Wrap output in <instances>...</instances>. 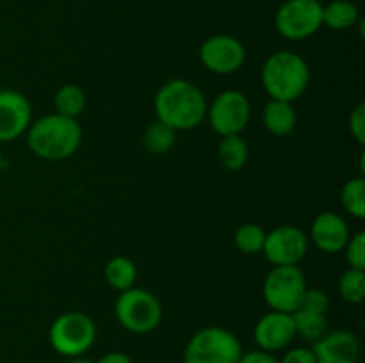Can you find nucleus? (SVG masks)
<instances>
[{
    "instance_id": "obj_1",
    "label": "nucleus",
    "mask_w": 365,
    "mask_h": 363,
    "mask_svg": "<svg viewBox=\"0 0 365 363\" xmlns=\"http://www.w3.org/2000/svg\"><path fill=\"white\" fill-rule=\"evenodd\" d=\"M207 102L202 89L185 78H173L163 84L153 98L157 120L177 132L192 130L207 117Z\"/></svg>"
},
{
    "instance_id": "obj_2",
    "label": "nucleus",
    "mask_w": 365,
    "mask_h": 363,
    "mask_svg": "<svg viewBox=\"0 0 365 363\" xmlns=\"http://www.w3.org/2000/svg\"><path fill=\"white\" fill-rule=\"evenodd\" d=\"M27 135V146L38 159L61 162L77 153L82 142V128L73 117L52 112L32 121Z\"/></svg>"
},
{
    "instance_id": "obj_3",
    "label": "nucleus",
    "mask_w": 365,
    "mask_h": 363,
    "mask_svg": "<svg viewBox=\"0 0 365 363\" xmlns=\"http://www.w3.org/2000/svg\"><path fill=\"white\" fill-rule=\"evenodd\" d=\"M260 80L271 100L296 102L310 84V68L299 53L278 50L262 64Z\"/></svg>"
},
{
    "instance_id": "obj_4",
    "label": "nucleus",
    "mask_w": 365,
    "mask_h": 363,
    "mask_svg": "<svg viewBox=\"0 0 365 363\" xmlns=\"http://www.w3.org/2000/svg\"><path fill=\"white\" fill-rule=\"evenodd\" d=\"M118 324L128 333L146 335L157 330L163 320V305L159 298L146 288L132 287L120 292L114 302Z\"/></svg>"
},
{
    "instance_id": "obj_5",
    "label": "nucleus",
    "mask_w": 365,
    "mask_h": 363,
    "mask_svg": "<svg viewBox=\"0 0 365 363\" xmlns=\"http://www.w3.org/2000/svg\"><path fill=\"white\" fill-rule=\"evenodd\" d=\"M242 344L230 330L207 326L189 338L184 351V363H239Z\"/></svg>"
},
{
    "instance_id": "obj_6",
    "label": "nucleus",
    "mask_w": 365,
    "mask_h": 363,
    "mask_svg": "<svg viewBox=\"0 0 365 363\" xmlns=\"http://www.w3.org/2000/svg\"><path fill=\"white\" fill-rule=\"evenodd\" d=\"M96 340V324L88 313L71 312L56 317L48 331V342L57 354L64 358L84 356Z\"/></svg>"
},
{
    "instance_id": "obj_7",
    "label": "nucleus",
    "mask_w": 365,
    "mask_h": 363,
    "mask_svg": "<svg viewBox=\"0 0 365 363\" xmlns=\"http://www.w3.org/2000/svg\"><path fill=\"white\" fill-rule=\"evenodd\" d=\"M307 278L298 265H273L262 285L266 305L274 312L294 313L305 295Z\"/></svg>"
},
{
    "instance_id": "obj_8",
    "label": "nucleus",
    "mask_w": 365,
    "mask_h": 363,
    "mask_svg": "<svg viewBox=\"0 0 365 363\" xmlns=\"http://www.w3.org/2000/svg\"><path fill=\"white\" fill-rule=\"evenodd\" d=\"M323 27V4L319 0H285L274 13V28L291 41L312 38Z\"/></svg>"
},
{
    "instance_id": "obj_9",
    "label": "nucleus",
    "mask_w": 365,
    "mask_h": 363,
    "mask_svg": "<svg viewBox=\"0 0 365 363\" xmlns=\"http://www.w3.org/2000/svg\"><path fill=\"white\" fill-rule=\"evenodd\" d=\"M252 116V103L248 96L237 89H225L207 107V117L210 127L220 137L237 135L248 125Z\"/></svg>"
},
{
    "instance_id": "obj_10",
    "label": "nucleus",
    "mask_w": 365,
    "mask_h": 363,
    "mask_svg": "<svg viewBox=\"0 0 365 363\" xmlns=\"http://www.w3.org/2000/svg\"><path fill=\"white\" fill-rule=\"evenodd\" d=\"M200 63L216 75H232L246 63V48L241 39L230 34L209 36L200 45Z\"/></svg>"
},
{
    "instance_id": "obj_11",
    "label": "nucleus",
    "mask_w": 365,
    "mask_h": 363,
    "mask_svg": "<svg viewBox=\"0 0 365 363\" xmlns=\"http://www.w3.org/2000/svg\"><path fill=\"white\" fill-rule=\"evenodd\" d=\"M309 251V237L294 224H280L266 231L264 256L271 265H298Z\"/></svg>"
},
{
    "instance_id": "obj_12",
    "label": "nucleus",
    "mask_w": 365,
    "mask_h": 363,
    "mask_svg": "<svg viewBox=\"0 0 365 363\" xmlns=\"http://www.w3.org/2000/svg\"><path fill=\"white\" fill-rule=\"evenodd\" d=\"M32 123V107L27 96L14 89L0 91V142L25 135Z\"/></svg>"
},
{
    "instance_id": "obj_13",
    "label": "nucleus",
    "mask_w": 365,
    "mask_h": 363,
    "mask_svg": "<svg viewBox=\"0 0 365 363\" xmlns=\"http://www.w3.org/2000/svg\"><path fill=\"white\" fill-rule=\"evenodd\" d=\"M253 338L259 349L267 352L285 351L296 338V327L292 313L267 312L260 317L253 330Z\"/></svg>"
},
{
    "instance_id": "obj_14",
    "label": "nucleus",
    "mask_w": 365,
    "mask_h": 363,
    "mask_svg": "<svg viewBox=\"0 0 365 363\" xmlns=\"http://www.w3.org/2000/svg\"><path fill=\"white\" fill-rule=\"evenodd\" d=\"M317 363H360V340L353 331H327L312 344Z\"/></svg>"
},
{
    "instance_id": "obj_15",
    "label": "nucleus",
    "mask_w": 365,
    "mask_h": 363,
    "mask_svg": "<svg viewBox=\"0 0 365 363\" xmlns=\"http://www.w3.org/2000/svg\"><path fill=\"white\" fill-rule=\"evenodd\" d=\"M349 237H351V231L346 219L341 214L331 212V210L317 214L310 226V238L316 248L323 253L342 251Z\"/></svg>"
},
{
    "instance_id": "obj_16",
    "label": "nucleus",
    "mask_w": 365,
    "mask_h": 363,
    "mask_svg": "<svg viewBox=\"0 0 365 363\" xmlns=\"http://www.w3.org/2000/svg\"><path fill=\"white\" fill-rule=\"evenodd\" d=\"M298 123V114L291 102L282 100H269L262 110V125L269 134L277 137H284L294 132Z\"/></svg>"
},
{
    "instance_id": "obj_17",
    "label": "nucleus",
    "mask_w": 365,
    "mask_h": 363,
    "mask_svg": "<svg viewBox=\"0 0 365 363\" xmlns=\"http://www.w3.org/2000/svg\"><path fill=\"white\" fill-rule=\"evenodd\" d=\"M362 20L360 9L351 0H331L323 4V25L330 31L344 32L355 28Z\"/></svg>"
},
{
    "instance_id": "obj_18",
    "label": "nucleus",
    "mask_w": 365,
    "mask_h": 363,
    "mask_svg": "<svg viewBox=\"0 0 365 363\" xmlns=\"http://www.w3.org/2000/svg\"><path fill=\"white\" fill-rule=\"evenodd\" d=\"M103 276H106L107 285L118 292H125L128 288L135 287V280H138V267H135L134 260L128 256L118 255L113 256L109 262L106 263L103 269Z\"/></svg>"
},
{
    "instance_id": "obj_19",
    "label": "nucleus",
    "mask_w": 365,
    "mask_h": 363,
    "mask_svg": "<svg viewBox=\"0 0 365 363\" xmlns=\"http://www.w3.org/2000/svg\"><path fill=\"white\" fill-rule=\"evenodd\" d=\"M217 159L228 171H241L248 164L250 148L248 142L237 135H225L217 144Z\"/></svg>"
},
{
    "instance_id": "obj_20",
    "label": "nucleus",
    "mask_w": 365,
    "mask_h": 363,
    "mask_svg": "<svg viewBox=\"0 0 365 363\" xmlns=\"http://www.w3.org/2000/svg\"><path fill=\"white\" fill-rule=\"evenodd\" d=\"M175 141H177V130L159 120L150 123L143 135V144L150 155H166L175 146Z\"/></svg>"
},
{
    "instance_id": "obj_21",
    "label": "nucleus",
    "mask_w": 365,
    "mask_h": 363,
    "mask_svg": "<svg viewBox=\"0 0 365 363\" xmlns=\"http://www.w3.org/2000/svg\"><path fill=\"white\" fill-rule=\"evenodd\" d=\"M53 107L61 116L73 117L77 120L86 109V93L77 84H64L57 89L53 96Z\"/></svg>"
},
{
    "instance_id": "obj_22",
    "label": "nucleus",
    "mask_w": 365,
    "mask_h": 363,
    "mask_svg": "<svg viewBox=\"0 0 365 363\" xmlns=\"http://www.w3.org/2000/svg\"><path fill=\"white\" fill-rule=\"evenodd\" d=\"M296 327V337H302L303 340L314 344L319 340L324 333L328 331V319L327 313H314L307 312V310H296L292 313Z\"/></svg>"
},
{
    "instance_id": "obj_23",
    "label": "nucleus",
    "mask_w": 365,
    "mask_h": 363,
    "mask_svg": "<svg viewBox=\"0 0 365 363\" xmlns=\"http://www.w3.org/2000/svg\"><path fill=\"white\" fill-rule=\"evenodd\" d=\"M341 203L346 212L355 219L365 217V178L353 177L342 185Z\"/></svg>"
},
{
    "instance_id": "obj_24",
    "label": "nucleus",
    "mask_w": 365,
    "mask_h": 363,
    "mask_svg": "<svg viewBox=\"0 0 365 363\" xmlns=\"http://www.w3.org/2000/svg\"><path fill=\"white\" fill-rule=\"evenodd\" d=\"M266 242V230L257 223H245L235 230L234 244L242 255H259Z\"/></svg>"
},
{
    "instance_id": "obj_25",
    "label": "nucleus",
    "mask_w": 365,
    "mask_h": 363,
    "mask_svg": "<svg viewBox=\"0 0 365 363\" xmlns=\"http://www.w3.org/2000/svg\"><path fill=\"white\" fill-rule=\"evenodd\" d=\"M339 294L342 301L349 305H359L365 299V270L349 267L339 280Z\"/></svg>"
},
{
    "instance_id": "obj_26",
    "label": "nucleus",
    "mask_w": 365,
    "mask_h": 363,
    "mask_svg": "<svg viewBox=\"0 0 365 363\" xmlns=\"http://www.w3.org/2000/svg\"><path fill=\"white\" fill-rule=\"evenodd\" d=\"M344 253L349 267L365 270V231H359L349 237L344 246Z\"/></svg>"
},
{
    "instance_id": "obj_27",
    "label": "nucleus",
    "mask_w": 365,
    "mask_h": 363,
    "mask_svg": "<svg viewBox=\"0 0 365 363\" xmlns=\"http://www.w3.org/2000/svg\"><path fill=\"white\" fill-rule=\"evenodd\" d=\"M330 308V298L321 288H307L298 310H307L314 313H327Z\"/></svg>"
},
{
    "instance_id": "obj_28",
    "label": "nucleus",
    "mask_w": 365,
    "mask_h": 363,
    "mask_svg": "<svg viewBox=\"0 0 365 363\" xmlns=\"http://www.w3.org/2000/svg\"><path fill=\"white\" fill-rule=\"evenodd\" d=\"M349 132L353 137L356 139L359 144H365V103H359L355 109L351 110L348 120Z\"/></svg>"
},
{
    "instance_id": "obj_29",
    "label": "nucleus",
    "mask_w": 365,
    "mask_h": 363,
    "mask_svg": "<svg viewBox=\"0 0 365 363\" xmlns=\"http://www.w3.org/2000/svg\"><path fill=\"white\" fill-rule=\"evenodd\" d=\"M280 363H317L312 347H291L284 352Z\"/></svg>"
},
{
    "instance_id": "obj_30",
    "label": "nucleus",
    "mask_w": 365,
    "mask_h": 363,
    "mask_svg": "<svg viewBox=\"0 0 365 363\" xmlns=\"http://www.w3.org/2000/svg\"><path fill=\"white\" fill-rule=\"evenodd\" d=\"M239 363H280L273 352L262 351V349H255V351L242 352Z\"/></svg>"
},
{
    "instance_id": "obj_31",
    "label": "nucleus",
    "mask_w": 365,
    "mask_h": 363,
    "mask_svg": "<svg viewBox=\"0 0 365 363\" xmlns=\"http://www.w3.org/2000/svg\"><path fill=\"white\" fill-rule=\"evenodd\" d=\"M95 363H134V359L123 351H110L107 354H103L98 362Z\"/></svg>"
},
{
    "instance_id": "obj_32",
    "label": "nucleus",
    "mask_w": 365,
    "mask_h": 363,
    "mask_svg": "<svg viewBox=\"0 0 365 363\" xmlns=\"http://www.w3.org/2000/svg\"><path fill=\"white\" fill-rule=\"evenodd\" d=\"M64 363H95V362L84 358V356H77V358H68V362H64Z\"/></svg>"
},
{
    "instance_id": "obj_33",
    "label": "nucleus",
    "mask_w": 365,
    "mask_h": 363,
    "mask_svg": "<svg viewBox=\"0 0 365 363\" xmlns=\"http://www.w3.org/2000/svg\"><path fill=\"white\" fill-rule=\"evenodd\" d=\"M2 167H4V155L2 152H0V171H2Z\"/></svg>"
}]
</instances>
